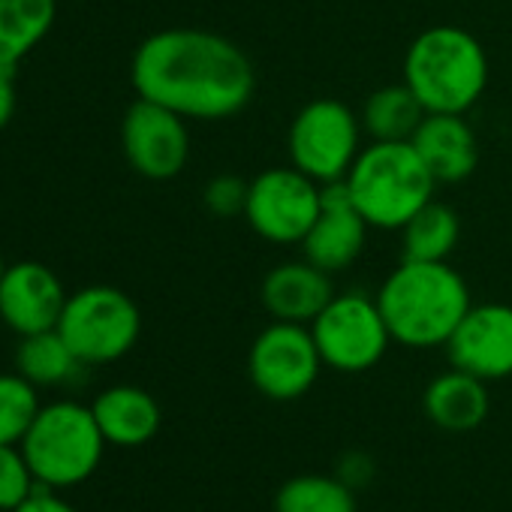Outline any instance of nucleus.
<instances>
[{
    "label": "nucleus",
    "instance_id": "nucleus-1",
    "mask_svg": "<svg viewBox=\"0 0 512 512\" xmlns=\"http://www.w3.org/2000/svg\"><path fill=\"white\" fill-rule=\"evenodd\" d=\"M142 100L187 121H223L247 109L256 91L250 58L226 37L202 28H166L139 43L130 64Z\"/></svg>",
    "mask_w": 512,
    "mask_h": 512
},
{
    "label": "nucleus",
    "instance_id": "nucleus-2",
    "mask_svg": "<svg viewBox=\"0 0 512 512\" xmlns=\"http://www.w3.org/2000/svg\"><path fill=\"white\" fill-rule=\"evenodd\" d=\"M395 344L410 350L446 347L464 314L470 290L449 263L404 260L374 296Z\"/></svg>",
    "mask_w": 512,
    "mask_h": 512
},
{
    "label": "nucleus",
    "instance_id": "nucleus-3",
    "mask_svg": "<svg viewBox=\"0 0 512 512\" xmlns=\"http://www.w3.org/2000/svg\"><path fill=\"white\" fill-rule=\"evenodd\" d=\"M401 76L428 115H464L485 94L488 55L464 28L437 25L410 43Z\"/></svg>",
    "mask_w": 512,
    "mask_h": 512
},
{
    "label": "nucleus",
    "instance_id": "nucleus-4",
    "mask_svg": "<svg viewBox=\"0 0 512 512\" xmlns=\"http://www.w3.org/2000/svg\"><path fill=\"white\" fill-rule=\"evenodd\" d=\"M356 211L371 229H404L434 199L437 181L413 142H371L344 178Z\"/></svg>",
    "mask_w": 512,
    "mask_h": 512
},
{
    "label": "nucleus",
    "instance_id": "nucleus-5",
    "mask_svg": "<svg viewBox=\"0 0 512 512\" xmlns=\"http://www.w3.org/2000/svg\"><path fill=\"white\" fill-rule=\"evenodd\" d=\"M19 446L37 482L58 491L76 488L97 473L106 437L91 407L79 401H52L40 407Z\"/></svg>",
    "mask_w": 512,
    "mask_h": 512
},
{
    "label": "nucleus",
    "instance_id": "nucleus-6",
    "mask_svg": "<svg viewBox=\"0 0 512 512\" xmlns=\"http://www.w3.org/2000/svg\"><path fill=\"white\" fill-rule=\"evenodd\" d=\"M58 332L82 365H109L136 347L142 314L124 290L97 284L67 296Z\"/></svg>",
    "mask_w": 512,
    "mask_h": 512
},
{
    "label": "nucleus",
    "instance_id": "nucleus-7",
    "mask_svg": "<svg viewBox=\"0 0 512 512\" xmlns=\"http://www.w3.org/2000/svg\"><path fill=\"white\" fill-rule=\"evenodd\" d=\"M359 115L332 97L311 100L290 124V163L317 184L344 181L362 151Z\"/></svg>",
    "mask_w": 512,
    "mask_h": 512
},
{
    "label": "nucleus",
    "instance_id": "nucleus-8",
    "mask_svg": "<svg viewBox=\"0 0 512 512\" xmlns=\"http://www.w3.org/2000/svg\"><path fill=\"white\" fill-rule=\"evenodd\" d=\"M311 335L323 365L341 374H362L374 368L392 344L377 299H368L359 290L335 293L311 323Z\"/></svg>",
    "mask_w": 512,
    "mask_h": 512
},
{
    "label": "nucleus",
    "instance_id": "nucleus-9",
    "mask_svg": "<svg viewBox=\"0 0 512 512\" xmlns=\"http://www.w3.org/2000/svg\"><path fill=\"white\" fill-rule=\"evenodd\" d=\"M323 211V184L296 166H275L250 181L244 220L272 244H302Z\"/></svg>",
    "mask_w": 512,
    "mask_h": 512
},
{
    "label": "nucleus",
    "instance_id": "nucleus-10",
    "mask_svg": "<svg viewBox=\"0 0 512 512\" xmlns=\"http://www.w3.org/2000/svg\"><path fill=\"white\" fill-rule=\"evenodd\" d=\"M323 368L311 326L302 323L272 320L253 338L247 353V374L256 392L272 401H296L308 395Z\"/></svg>",
    "mask_w": 512,
    "mask_h": 512
},
{
    "label": "nucleus",
    "instance_id": "nucleus-11",
    "mask_svg": "<svg viewBox=\"0 0 512 512\" xmlns=\"http://www.w3.org/2000/svg\"><path fill=\"white\" fill-rule=\"evenodd\" d=\"M121 148L133 172H139L148 181H172L181 175L190 157V133L187 118L178 112L151 103L136 100L121 121Z\"/></svg>",
    "mask_w": 512,
    "mask_h": 512
},
{
    "label": "nucleus",
    "instance_id": "nucleus-12",
    "mask_svg": "<svg viewBox=\"0 0 512 512\" xmlns=\"http://www.w3.org/2000/svg\"><path fill=\"white\" fill-rule=\"evenodd\" d=\"M449 365L485 383L512 377V305H470L449 344Z\"/></svg>",
    "mask_w": 512,
    "mask_h": 512
},
{
    "label": "nucleus",
    "instance_id": "nucleus-13",
    "mask_svg": "<svg viewBox=\"0 0 512 512\" xmlns=\"http://www.w3.org/2000/svg\"><path fill=\"white\" fill-rule=\"evenodd\" d=\"M368 229L371 226L356 211L347 184L344 181L323 184V211L308 229V235L302 238V253L317 269L338 275L362 256L368 244Z\"/></svg>",
    "mask_w": 512,
    "mask_h": 512
},
{
    "label": "nucleus",
    "instance_id": "nucleus-14",
    "mask_svg": "<svg viewBox=\"0 0 512 512\" xmlns=\"http://www.w3.org/2000/svg\"><path fill=\"white\" fill-rule=\"evenodd\" d=\"M64 305V284L43 263H16L0 278V323L16 335L58 329Z\"/></svg>",
    "mask_w": 512,
    "mask_h": 512
},
{
    "label": "nucleus",
    "instance_id": "nucleus-15",
    "mask_svg": "<svg viewBox=\"0 0 512 512\" xmlns=\"http://www.w3.org/2000/svg\"><path fill=\"white\" fill-rule=\"evenodd\" d=\"M332 275L308 260H290L275 266L260 287V302L272 320L311 326L317 314L332 302Z\"/></svg>",
    "mask_w": 512,
    "mask_h": 512
},
{
    "label": "nucleus",
    "instance_id": "nucleus-16",
    "mask_svg": "<svg viewBox=\"0 0 512 512\" xmlns=\"http://www.w3.org/2000/svg\"><path fill=\"white\" fill-rule=\"evenodd\" d=\"M410 142L437 184L467 181L479 166V142L464 115H425Z\"/></svg>",
    "mask_w": 512,
    "mask_h": 512
},
{
    "label": "nucleus",
    "instance_id": "nucleus-17",
    "mask_svg": "<svg viewBox=\"0 0 512 512\" xmlns=\"http://www.w3.org/2000/svg\"><path fill=\"white\" fill-rule=\"evenodd\" d=\"M94 419L106 437V443L121 446V449H136L145 446L148 440L157 437L160 422H163V410L157 404V398L139 386H109L103 389L94 404Z\"/></svg>",
    "mask_w": 512,
    "mask_h": 512
},
{
    "label": "nucleus",
    "instance_id": "nucleus-18",
    "mask_svg": "<svg viewBox=\"0 0 512 512\" xmlns=\"http://www.w3.org/2000/svg\"><path fill=\"white\" fill-rule=\"evenodd\" d=\"M422 407H425V416L443 431H452V434L473 431L485 422L488 407H491L488 383L461 368H449L446 374L428 383Z\"/></svg>",
    "mask_w": 512,
    "mask_h": 512
},
{
    "label": "nucleus",
    "instance_id": "nucleus-19",
    "mask_svg": "<svg viewBox=\"0 0 512 512\" xmlns=\"http://www.w3.org/2000/svg\"><path fill=\"white\" fill-rule=\"evenodd\" d=\"M55 0H0V67H19L52 31Z\"/></svg>",
    "mask_w": 512,
    "mask_h": 512
},
{
    "label": "nucleus",
    "instance_id": "nucleus-20",
    "mask_svg": "<svg viewBox=\"0 0 512 512\" xmlns=\"http://www.w3.org/2000/svg\"><path fill=\"white\" fill-rule=\"evenodd\" d=\"M425 106L416 100V94L401 85L377 88L365 106H362V130L371 136V142H410L425 121Z\"/></svg>",
    "mask_w": 512,
    "mask_h": 512
},
{
    "label": "nucleus",
    "instance_id": "nucleus-21",
    "mask_svg": "<svg viewBox=\"0 0 512 512\" xmlns=\"http://www.w3.org/2000/svg\"><path fill=\"white\" fill-rule=\"evenodd\" d=\"M458 238H461V220H458V214L449 205L431 199L401 229L404 260H416V263H449V256L458 247Z\"/></svg>",
    "mask_w": 512,
    "mask_h": 512
},
{
    "label": "nucleus",
    "instance_id": "nucleus-22",
    "mask_svg": "<svg viewBox=\"0 0 512 512\" xmlns=\"http://www.w3.org/2000/svg\"><path fill=\"white\" fill-rule=\"evenodd\" d=\"M82 368L85 365L79 362V356L58 329L22 335V344L16 350V371L37 389L70 383Z\"/></svg>",
    "mask_w": 512,
    "mask_h": 512
},
{
    "label": "nucleus",
    "instance_id": "nucleus-23",
    "mask_svg": "<svg viewBox=\"0 0 512 512\" xmlns=\"http://www.w3.org/2000/svg\"><path fill=\"white\" fill-rule=\"evenodd\" d=\"M275 512H359L356 491L341 476L302 473L281 485Z\"/></svg>",
    "mask_w": 512,
    "mask_h": 512
},
{
    "label": "nucleus",
    "instance_id": "nucleus-24",
    "mask_svg": "<svg viewBox=\"0 0 512 512\" xmlns=\"http://www.w3.org/2000/svg\"><path fill=\"white\" fill-rule=\"evenodd\" d=\"M40 395L31 380L16 374H0V443L19 446L31 422L40 413Z\"/></svg>",
    "mask_w": 512,
    "mask_h": 512
},
{
    "label": "nucleus",
    "instance_id": "nucleus-25",
    "mask_svg": "<svg viewBox=\"0 0 512 512\" xmlns=\"http://www.w3.org/2000/svg\"><path fill=\"white\" fill-rule=\"evenodd\" d=\"M37 476L22 452V446L0 443V512L19 509L34 491H37Z\"/></svg>",
    "mask_w": 512,
    "mask_h": 512
},
{
    "label": "nucleus",
    "instance_id": "nucleus-26",
    "mask_svg": "<svg viewBox=\"0 0 512 512\" xmlns=\"http://www.w3.org/2000/svg\"><path fill=\"white\" fill-rule=\"evenodd\" d=\"M247 190H250V181L238 175H214L202 190V202L214 217H238V214L244 217Z\"/></svg>",
    "mask_w": 512,
    "mask_h": 512
},
{
    "label": "nucleus",
    "instance_id": "nucleus-27",
    "mask_svg": "<svg viewBox=\"0 0 512 512\" xmlns=\"http://www.w3.org/2000/svg\"><path fill=\"white\" fill-rule=\"evenodd\" d=\"M338 476L356 491L359 485H368L374 479V461L365 452H350L338 461Z\"/></svg>",
    "mask_w": 512,
    "mask_h": 512
},
{
    "label": "nucleus",
    "instance_id": "nucleus-28",
    "mask_svg": "<svg viewBox=\"0 0 512 512\" xmlns=\"http://www.w3.org/2000/svg\"><path fill=\"white\" fill-rule=\"evenodd\" d=\"M13 512H79L73 503H67L64 497L55 494V488H46V485H37V491Z\"/></svg>",
    "mask_w": 512,
    "mask_h": 512
},
{
    "label": "nucleus",
    "instance_id": "nucleus-29",
    "mask_svg": "<svg viewBox=\"0 0 512 512\" xmlns=\"http://www.w3.org/2000/svg\"><path fill=\"white\" fill-rule=\"evenodd\" d=\"M16 115V70L0 67V130Z\"/></svg>",
    "mask_w": 512,
    "mask_h": 512
},
{
    "label": "nucleus",
    "instance_id": "nucleus-30",
    "mask_svg": "<svg viewBox=\"0 0 512 512\" xmlns=\"http://www.w3.org/2000/svg\"><path fill=\"white\" fill-rule=\"evenodd\" d=\"M7 269H10V266L4 263V256H0V278H4V275H7Z\"/></svg>",
    "mask_w": 512,
    "mask_h": 512
}]
</instances>
